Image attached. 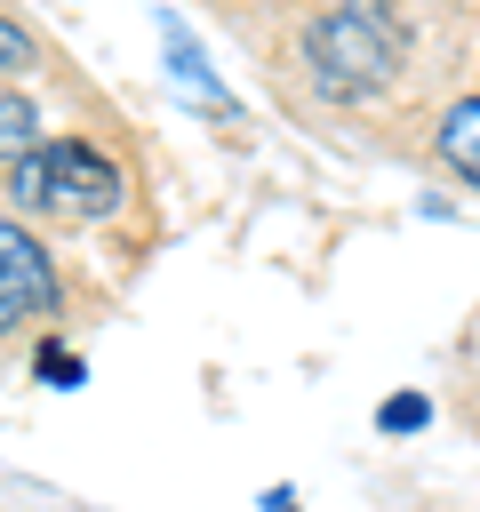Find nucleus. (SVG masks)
<instances>
[{
	"instance_id": "nucleus-8",
	"label": "nucleus",
	"mask_w": 480,
	"mask_h": 512,
	"mask_svg": "<svg viewBox=\"0 0 480 512\" xmlns=\"http://www.w3.org/2000/svg\"><path fill=\"white\" fill-rule=\"evenodd\" d=\"M24 64H40V40L16 16H0V72H24Z\"/></svg>"
},
{
	"instance_id": "nucleus-5",
	"label": "nucleus",
	"mask_w": 480,
	"mask_h": 512,
	"mask_svg": "<svg viewBox=\"0 0 480 512\" xmlns=\"http://www.w3.org/2000/svg\"><path fill=\"white\" fill-rule=\"evenodd\" d=\"M160 40H168V72H176V80H184V88H192V96H216V104H224V112H232V96H224V88H216V72H208V56H200V48H192V32H184V24H176V16H160Z\"/></svg>"
},
{
	"instance_id": "nucleus-6",
	"label": "nucleus",
	"mask_w": 480,
	"mask_h": 512,
	"mask_svg": "<svg viewBox=\"0 0 480 512\" xmlns=\"http://www.w3.org/2000/svg\"><path fill=\"white\" fill-rule=\"evenodd\" d=\"M40 144V104L32 96H0V160H24Z\"/></svg>"
},
{
	"instance_id": "nucleus-7",
	"label": "nucleus",
	"mask_w": 480,
	"mask_h": 512,
	"mask_svg": "<svg viewBox=\"0 0 480 512\" xmlns=\"http://www.w3.org/2000/svg\"><path fill=\"white\" fill-rule=\"evenodd\" d=\"M424 424H432V400H424V392H392V400L376 408V432H392V440H400V432H424Z\"/></svg>"
},
{
	"instance_id": "nucleus-3",
	"label": "nucleus",
	"mask_w": 480,
	"mask_h": 512,
	"mask_svg": "<svg viewBox=\"0 0 480 512\" xmlns=\"http://www.w3.org/2000/svg\"><path fill=\"white\" fill-rule=\"evenodd\" d=\"M56 304H64L56 256L40 248V232H32V224H8V216H0V336H16V328H32V320H48Z\"/></svg>"
},
{
	"instance_id": "nucleus-2",
	"label": "nucleus",
	"mask_w": 480,
	"mask_h": 512,
	"mask_svg": "<svg viewBox=\"0 0 480 512\" xmlns=\"http://www.w3.org/2000/svg\"><path fill=\"white\" fill-rule=\"evenodd\" d=\"M8 192L40 224H104L128 200V176L88 136H40L24 160H8Z\"/></svg>"
},
{
	"instance_id": "nucleus-9",
	"label": "nucleus",
	"mask_w": 480,
	"mask_h": 512,
	"mask_svg": "<svg viewBox=\"0 0 480 512\" xmlns=\"http://www.w3.org/2000/svg\"><path fill=\"white\" fill-rule=\"evenodd\" d=\"M40 376H48L56 392H72V384H80V352H72V344H40Z\"/></svg>"
},
{
	"instance_id": "nucleus-1",
	"label": "nucleus",
	"mask_w": 480,
	"mask_h": 512,
	"mask_svg": "<svg viewBox=\"0 0 480 512\" xmlns=\"http://www.w3.org/2000/svg\"><path fill=\"white\" fill-rule=\"evenodd\" d=\"M400 56H408V24L392 0H336L304 24V80L328 104H360V96L392 88Z\"/></svg>"
},
{
	"instance_id": "nucleus-4",
	"label": "nucleus",
	"mask_w": 480,
	"mask_h": 512,
	"mask_svg": "<svg viewBox=\"0 0 480 512\" xmlns=\"http://www.w3.org/2000/svg\"><path fill=\"white\" fill-rule=\"evenodd\" d=\"M432 144H440V160L480 192V96H456L448 112H440V128H432Z\"/></svg>"
},
{
	"instance_id": "nucleus-10",
	"label": "nucleus",
	"mask_w": 480,
	"mask_h": 512,
	"mask_svg": "<svg viewBox=\"0 0 480 512\" xmlns=\"http://www.w3.org/2000/svg\"><path fill=\"white\" fill-rule=\"evenodd\" d=\"M264 512H304V496L296 488H264Z\"/></svg>"
}]
</instances>
